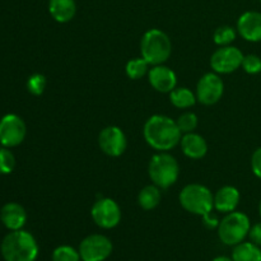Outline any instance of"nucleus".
Returning <instances> with one entry per match:
<instances>
[{"label":"nucleus","mask_w":261,"mask_h":261,"mask_svg":"<svg viewBox=\"0 0 261 261\" xmlns=\"http://www.w3.org/2000/svg\"><path fill=\"white\" fill-rule=\"evenodd\" d=\"M15 167V157L9 148H0V173L2 175H9L13 172Z\"/></svg>","instance_id":"27"},{"label":"nucleus","mask_w":261,"mask_h":261,"mask_svg":"<svg viewBox=\"0 0 261 261\" xmlns=\"http://www.w3.org/2000/svg\"><path fill=\"white\" fill-rule=\"evenodd\" d=\"M240 191L233 186H223L214 195V208L218 212L228 214L236 211L240 203Z\"/></svg>","instance_id":"16"},{"label":"nucleus","mask_w":261,"mask_h":261,"mask_svg":"<svg viewBox=\"0 0 261 261\" xmlns=\"http://www.w3.org/2000/svg\"><path fill=\"white\" fill-rule=\"evenodd\" d=\"M0 252L5 261H36L38 256V245L32 233L18 229L4 237Z\"/></svg>","instance_id":"2"},{"label":"nucleus","mask_w":261,"mask_h":261,"mask_svg":"<svg viewBox=\"0 0 261 261\" xmlns=\"http://www.w3.org/2000/svg\"><path fill=\"white\" fill-rule=\"evenodd\" d=\"M236 40V31L229 25L218 27L213 33V41L218 46H229Z\"/></svg>","instance_id":"23"},{"label":"nucleus","mask_w":261,"mask_h":261,"mask_svg":"<svg viewBox=\"0 0 261 261\" xmlns=\"http://www.w3.org/2000/svg\"><path fill=\"white\" fill-rule=\"evenodd\" d=\"M142 58L149 63V65H162L170 59L172 53V42L163 31L152 28L143 35L140 41Z\"/></svg>","instance_id":"3"},{"label":"nucleus","mask_w":261,"mask_h":261,"mask_svg":"<svg viewBox=\"0 0 261 261\" xmlns=\"http://www.w3.org/2000/svg\"><path fill=\"white\" fill-rule=\"evenodd\" d=\"M25 134L27 127L18 115L8 114L0 120V143L3 147H17L24 140Z\"/></svg>","instance_id":"9"},{"label":"nucleus","mask_w":261,"mask_h":261,"mask_svg":"<svg viewBox=\"0 0 261 261\" xmlns=\"http://www.w3.org/2000/svg\"><path fill=\"white\" fill-rule=\"evenodd\" d=\"M260 3H261V0H260Z\"/></svg>","instance_id":"34"},{"label":"nucleus","mask_w":261,"mask_h":261,"mask_svg":"<svg viewBox=\"0 0 261 261\" xmlns=\"http://www.w3.org/2000/svg\"><path fill=\"white\" fill-rule=\"evenodd\" d=\"M251 170L256 177L261 178V147L257 148L251 157Z\"/></svg>","instance_id":"29"},{"label":"nucleus","mask_w":261,"mask_h":261,"mask_svg":"<svg viewBox=\"0 0 261 261\" xmlns=\"http://www.w3.org/2000/svg\"><path fill=\"white\" fill-rule=\"evenodd\" d=\"M148 71H149V63L143 58L133 59V60L127 61L126 66H125V73L133 81L143 78L145 74H148Z\"/></svg>","instance_id":"22"},{"label":"nucleus","mask_w":261,"mask_h":261,"mask_svg":"<svg viewBox=\"0 0 261 261\" xmlns=\"http://www.w3.org/2000/svg\"><path fill=\"white\" fill-rule=\"evenodd\" d=\"M144 139L153 149L167 152L181 142L182 133L176 121L165 115H153L144 124Z\"/></svg>","instance_id":"1"},{"label":"nucleus","mask_w":261,"mask_h":261,"mask_svg":"<svg viewBox=\"0 0 261 261\" xmlns=\"http://www.w3.org/2000/svg\"><path fill=\"white\" fill-rule=\"evenodd\" d=\"M259 214H260V218H261V200H260V204H259Z\"/></svg>","instance_id":"33"},{"label":"nucleus","mask_w":261,"mask_h":261,"mask_svg":"<svg viewBox=\"0 0 261 261\" xmlns=\"http://www.w3.org/2000/svg\"><path fill=\"white\" fill-rule=\"evenodd\" d=\"M91 217L98 227L111 229L115 228L121 221V209L114 199L101 198L96 200L92 206Z\"/></svg>","instance_id":"7"},{"label":"nucleus","mask_w":261,"mask_h":261,"mask_svg":"<svg viewBox=\"0 0 261 261\" xmlns=\"http://www.w3.org/2000/svg\"><path fill=\"white\" fill-rule=\"evenodd\" d=\"M81 254L74 247L63 245L54 250L53 261H81Z\"/></svg>","instance_id":"24"},{"label":"nucleus","mask_w":261,"mask_h":261,"mask_svg":"<svg viewBox=\"0 0 261 261\" xmlns=\"http://www.w3.org/2000/svg\"><path fill=\"white\" fill-rule=\"evenodd\" d=\"M148 81L150 86L161 93H170L176 88L177 76L172 69L162 65H154L148 71Z\"/></svg>","instance_id":"13"},{"label":"nucleus","mask_w":261,"mask_h":261,"mask_svg":"<svg viewBox=\"0 0 261 261\" xmlns=\"http://www.w3.org/2000/svg\"><path fill=\"white\" fill-rule=\"evenodd\" d=\"M178 129L182 134H188V133H194V130L198 126V116L193 112H185V114L180 115L178 119L176 120Z\"/></svg>","instance_id":"26"},{"label":"nucleus","mask_w":261,"mask_h":261,"mask_svg":"<svg viewBox=\"0 0 261 261\" xmlns=\"http://www.w3.org/2000/svg\"><path fill=\"white\" fill-rule=\"evenodd\" d=\"M46 86H47L46 76L40 73L32 74L27 81V89L33 96H41L45 92Z\"/></svg>","instance_id":"25"},{"label":"nucleus","mask_w":261,"mask_h":261,"mask_svg":"<svg viewBox=\"0 0 261 261\" xmlns=\"http://www.w3.org/2000/svg\"><path fill=\"white\" fill-rule=\"evenodd\" d=\"M242 68L247 74H259L261 73V58L254 54L244 56V61H242Z\"/></svg>","instance_id":"28"},{"label":"nucleus","mask_w":261,"mask_h":261,"mask_svg":"<svg viewBox=\"0 0 261 261\" xmlns=\"http://www.w3.org/2000/svg\"><path fill=\"white\" fill-rule=\"evenodd\" d=\"M180 144L184 154L191 160H201L208 153V144H206L205 139L196 133L184 134Z\"/></svg>","instance_id":"17"},{"label":"nucleus","mask_w":261,"mask_h":261,"mask_svg":"<svg viewBox=\"0 0 261 261\" xmlns=\"http://www.w3.org/2000/svg\"><path fill=\"white\" fill-rule=\"evenodd\" d=\"M213 261H233V259H232V257H227V256H218V257H216Z\"/></svg>","instance_id":"32"},{"label":"nucleus","mask_w":261,"mask_h":261,"mask_svg":"<svg viewBox=\"0 0 261 261\" xmlns=\"http://www.w3.org/2000/svg\"><path fill=\"white\" fill-rule=\"evenodd\" d=\"M249 237L251 240V242H254L257 246H261V222L260 223L254 224V226L250 228Z\"/></svg>","instance_id":"30"},{"label":"nucleus","mask_w":261,"mask_h":261,"mask_svg":"<svg viewBox=\"0 0 261 261\" xmlns=\"http://www.w3.org/2000/svg\"><path fill=\"white\" fill-rule=\"evenodd\" d=\"M148 173L155 186L160 189H168L178 180L180 166L173 155L160 152L150 158Z\"/></svg>","instance_id":"5"},{"label":"nucleus","mask_w":261,"mask_h":261,"mask_svg":"<svg viewBox=\"0 0 261 261\" xmlns=\"http://www.w3.org/2000/svg\"><path fill=\"white\" fill-rule=\"evenodd\" d=\"M161 199H162L161 189L155 185H149L140 190L138 195V204L144 211H152L160 205Z\"/></svg>","instance_id":"20"},{"label":"nucleus","mask_w":261,"mask_h":261,"mask_svg":"<svg viewBox=\"0 0 261 261\" xmlns=\"http://www.w3.org/2000/svg\"><path fill=\"white\" fill-rule=\"evenodd\" d=\"M250 228L251 223L249 217L245 213L234 211L219 222L218 237L227 246H236L249 236Z\"/></svg>","instance_id":"6"},{"label":"nucleus","mask_w":261,"mask_h":261,"mask_svg":"<svg viewBox=\"0 0 261 261\" xmlns=\"http://www.w3.org/2000/svg\"><path fill=\"white\" fill-rule=\"evenodd\" d=\"M181 206L195 216H208L214 208V195L206 186L190 184L182 189L178 195Z\"/></svg>","instance_id":"4"},{"label":"nucleus","mask_w":261,"mask_h":261,"mask_svg":"<svg viewBox=\"0 0 261 261\" xmlns=\"http://www.w3.org/2000/svg\"><path fill=\"white\" fill-rule=\"evenodd\" d=\"M112 242L103 234L87 236L79 245V254L83 261H105L112 254Z\"/></svg>","instance_id":"8"},{"label":"nucleus","mask_w":261,"mask_h":261,"mask_svg":"<svg viewBox=\"0 0 261 261\" xmlns=\"http://www.w3.org/2000/svg\"><path fill=\"white\" fill-rule=\"evenodd\" d=\"M170 101L177 109H190L196 103V94L189 88H175L170 92Z\"/></svg>","instance_id":"21"},{"label":"nucleus","mask_w":261,"mask_h":261,"mask_svg":"<svg viewBox=\"0 0 261 261\" xmlns=\"http://www.w3.org/2000/svg\"><path fill=\"white\" fill-rule=\"evenodd\" d=\"M237 31L249 42H261V13L245 12L237 20Z\"/></svg>","instance_id":"14"},{"label":"nucleus","mask_w":261,"mask_h":261,"mask_svg":"<svg viewBox=\"0 0 261 261\" xmlns=\"http://www.w3.org/2000/svg\"><path fill=\"white\" fill-rule=\"evenodd\" d=\"M219 222H221V221H218V218H217V217L212 216V213L208 214V216L203 217V223L205 224V227H208V228H211V229L212 228H218Z\"/></svg>","instance_id":"31"},{"label":"nucleus","mask_w":261,"mask_h":261,"mask_svg":"<svg viewBox=\"0 0 261 261\" xmlns=\"http://www.w3.org/2000/svg\"><path fill=\"white\" fill-rule=\"evenodd\" d=\"M244 61V54L234 46H221L211 58V66L216 73L229 74L236 71Z\"/></svg>","instance_id":"10"},{"label":"nucleus","mask_w":261,"mask_h":261,"mask_svg":"<svg viewBox=\"0 0 261 261\" xmlns=\"http://www.w3.org/2000/svg\"><path fill=\"white\" fill-rule=\"evenodd\" d=\"M224 93V83L216 73H206L196 84V99L205 106L216 105Z\"/></svg>","instance_id":"11"},{"label":"nucleus","mask_w":261,"mask_h":261,"mask_svg":"<svg viewBox=\"0 0 261 261\" xmlns=\"http://www.w3.org/2000/svg\"><path fill=\"white\" fill-rule=\"evenodd\" d=\"M98 145L105 154L120 157L126 150V135L119 126H107L99 133Z\"/></svg>","instance_id":"12"},{"label":"nucleus","mask_w":261,"mask_h":261,"mask_svg":"<svg viewBox=\"0 0 261 261\" xmlns=\"http://www.w3.org/2000/svg\"><path fill=\"white\" fill-rule=\"evenodd\" d=\"M0 221L9 231H18L24 227L27 213L18 203H8L0 211Z\"/></svg>","instance_id":"15"},{"label":"nucleus","mask_w":261,"mask_h":261,"mask_svg":"<svg viewBox=\"0 0 261 261\" xmlns=\"http://www.w3.org/2000/svg\"><path fill=\"white\" fill-rule=\"evenodd\" d=\"M48 12L56 22H70L76 13L75 0H50L48 2Z\"/></svg>","instance_id":"18"},{"label":"nucleus","mask_w":261,"mask_h":261,"mask_svg":"<svg viewBox=\"0 0 261 261\" xmlns=\"http://www.w3.org/2000/svg\"><path fill=\"white\" fill-rule=\"evenodd\" d=\"M233 261H261V249L254 242H241L232 251Z\"/></svg>","instance_id":"19"}]
</instances>
